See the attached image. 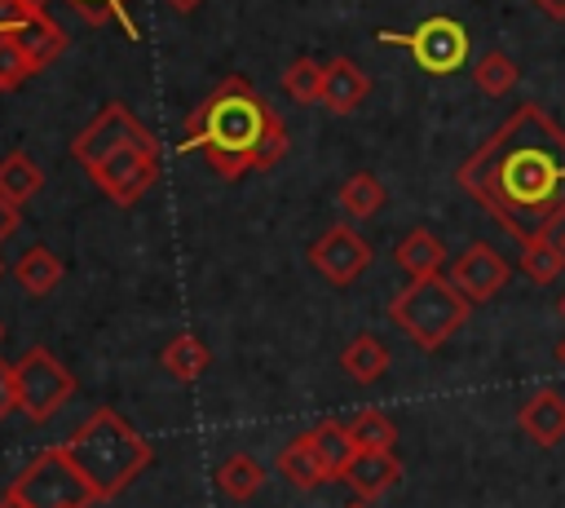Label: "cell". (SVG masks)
Here are the masks:
<instances>
[{"label": "cell", "mask_w": 565, "mask_h": 508, "mask_svg": "<svg viewBox=\"0 0 565 508\" xmlns=\"http://www.w3.org/2000/svg\"><path fill=\"white\" fill-rule=\"evenodd\" d=\"M71 155L119 208L141 203L159 181V141L124 102H106L71 141Z\"/></svg>", "instance_id": "obj_3"}, {"label": "cell", "mask_w": 565, "mask_h": 508, "mask_svg": "<svg viewBox=\"0 0 565 508\" xmlns=\"http://www.w3.org/2000/svg\"><path fill=\"white\" fill-rule=\"evenodd\" d=\"M450 283L463 292V300L472 305H481V300H490V296H499V287L508 283V261L490 247V243H468L459 256H455V265H450Z\"/></svg>", "instance_id": "obj_10"}, {"label": "cell", "mask_w": 565, "mask_h": 508, "mask_svg": "<svg viewBox=\"0 0 565 508\" xmlns=\"http://www.w3.org/2000/svg\"><path fill=\"white\" fill-rule=\"evenodd\" d=\"M340 208L349 212V216H358V221H366V216H375L384 203H388V190H384V181L375 177V172H353L344 186H340Z\"/></svg>", "instance_id": "obj_23"}, {"label": "cell", "mask_w": 565, "mask_h": 508, "mask_svg": "<svg viewBox=\"0 0 565 508\" xmlns=\"http://www.w3.org/2000/svg\"><path fill=\"white\" fill-rule=\"evenodd\" d=\"M22 4H26V9H44L49 0H22Z\"/></svg>", "instance_id": "obj_36"}, {"label": "cell", "mask_w": 565, "mask_h": 508, "mask_svg": "<svg viewBox=\"0 0 565 508\" xmlns=\"http://www.w3.org/2000/svg\"><path fill=\"white\" fill-rule=\"evenodd\" d=\"M521 269L534 278V283H556L561 278V269H565V252H561V243H552V239H539V243H525L521 247Z\"/></svg>", "instance_id": "obj_26"}, {"label": "cell", "mask_w": 565, "mask_h": 508, "mask_svg": "<svg viewBox=\"0 0 565 508\" xmlns=\"http://www.w3.org/2000/svg\"><path fill=\"white\" fill-rule=\"evenodd\" d=\"M561 252H565V234H561Z\"/></svg>", "instance_id": "obj_41"}, {"label": "cell", "mask_w": 565, "mask_h": 508, "mask_svg": "<svg viewBox=\"0 0 565 508\" xmlns=\"http://www.w3.org/2000/svg\"><path fill=\"white\" fill-rule=\"evenodd\" d=\"M260 481H265V468H260V459L247 455V451H234V455H225V459L216 464V486H221V495H230V499H252V495L260 490Z\"/></svg>", "instance_id": "obj_22"}, {"label": "cell", "mask_w": 565, "mask_h": 508, "mask_svg": "<svg viewBox=\"0 0 565 508\" xmlns=\"http://www.w3.org/2000/svg\"><path fill=\"white\" fill-rule=\"evenodd\" d=\"M309 442H313L318 459L327 464L331 481H335V477H344L349 459L358 455V442H353V433H349V424H344V420H318V424L309 428Z\"/></svg>", "instance_id": "obj_18"}, {"label": "cell", "mask_w": 565, "mask_h": 508, "mask_svg": "<svg viewBox=\"0 0 565 508\" xmlns=\"http://www.w3.org/2000/svg\"><path fill=\"white\" fill-rule=\"evenodd\" d=\"M561 318H565V296H561Z\"/></svg>", "instance_id": "obj_38"}, {"label": "cell", "mask_w": 565, "mask_h": 508, "mask_svg": "<svg viewBox=\"0 0 565 508\" xmlns=\"http://www.w3.org/2000/svg\"><path fill=\"white\" fill-rule=\"evenodd\" d=\"M168 4H172V9H177V13H194V9H199V4H203V0H168Z\"/></svg>", "instance_id": "obj_34"}, {"label": "cell", "mask_w": 565, "mask_h": 508, "mask_svg": "<svg viewBox=\"0 0 565 508\" xmlns=\"http://www.w3.org/2000/svg\"><path fill=\"white\" fill-rule=\"evenodd\" d=\"M516 80H521L516 62H512L508 53H499V49H490V53L477 62V88H481L486 97H503V93H512Z\"/></svg>", "instance_id": "obj_27"}, {"label": "cell", "mask_w": 565, "mask_h": 508, "mask_svg": "<svg viewBox=\"0 0 565 508\" xmlns=\"http://www.w3.org/2000/svg\"><path fill=\"white\" fill-rule=\"evenodd\" d=\"M13 278H18V287H22L26 296H49V292L62 283V261H57L44 243H31V247L18 256Z\"/></svg>", "instance_id": "obj_20"}, {"label": "cell", "mask_w": 565, "mask_h": 508, "mask_svg": "<svg viewBox=\"0 0 565 508\" xmlns=\"http://www.w3.org/2000/svg\"><path fill=\"white\" fill-rule=\"evenodd\" d=\"M366 93H371V80L362 75V66H358L353 57H335V62H327L322 106H327L331 115H349V110H358V106L366 102Z\"/></svg>", "instance_id": "obj_13"}, {"label": "cell", "mask_w": 565, "mask_h": 508, "mask_svg": "<svg viewBox=\"0 0 565 508\" xmlns=\"http://www.w3.org/2000/svg\"><path fill=\"white\" fill-rule=\"evenodd\" d=\"M66 459L75 464V473L88 481V490L97 495V504L124 495L141 468H150V442L115 411V406H97L66 442H62Z\"/></svg>", "instance_id": "obj_4"}, {"label": "cell", "mask_w": 565, "mask_h": 508, "mask_svg": "<svg viewBox=\"0 0 565 508\" xmlns=\"http://www.w3.org/2000/svg\"><path fill=\"white\" fill-rule=\"evenodd\" d=\"M40 186H44V172H40V163L26 150H9L0 159V199L22 208V203H31L40 194Z\"/></svg>", "instance_id": "obj_19"}, {"label": "cell", "mask_w": 565, "mask_h": 508, "mask_svg": "<svg viewBox=\"0 0 565 508\" xmlns=\"http://www.w3.org/2000/svg\"><path fill=\"white\" fill-rule=\"evenodd\" d=\"M556 362H561V367H565V340H561V345H556Z\"/></svg>", "instance_id": "obj_37"}, {"label": "cell", "mask_w": 565, "mask_h": 508, "mask_svg": "<svg viewBox=\"0 0 565 508\" xmlns=\"http://www.w3.org/2000/svg\"><path fill=\"white\" fill-rule=\"evenodd\" d=\"M411 57L428 71V75H450V71H459L463 62H468V31L455 22V18H446V13H433V18H424L415 31H411Z\"/></svg>", "instance_id": "obj_9"}, {"label": "cell", "mask_w": 565, "mask_h": 508, "mask_svg": "<svg viewBox=\"0 0 565 508\" xmlns=\"http://www.w3.org/2000/svg\"><path fill=\"white\" fill-rule=\"evenodd\" d=\"M393 261H397V269L411 278V283H419V278H433V274H441V261H446V247H441V239L433 234V230H406L402 239H397V247H393Z\"/></svg>", "instance_id": "obj_15"}, {"label": "cell", "mask_w": 565, "mask_h": 508, "mask_svg": "<svg viewBox=\"0 0 565 508\" xmlns=\"http://www.w3.org/2000/svg\"><path fill=\"white\" fill-rule=\"evenodd\" d=\"M9 495H18L26 508H93L97 495L88 490V481L75 473V464L66 459L62 442L57 446H44L13 481H9Z\"/></svg>", "instance_id": "obj_6"}, {"label": "cell", "mask_w": 565, "mask_h": 508, "mask_svg": "<svg viewBox=\"0 0 565 508\" xmlns=\"http://www.w3.org/2000/svg\"><path fill=\"white\" fill-rule=\"evenodd\" d=\"M516 424H521V433L534 442V446H556V442H565V398L556 393V389H539V393H530L525 402H521V411H516Z\"/></svg>", "instance_id": "obj_11"}, {"label": "cell", "mask_w": 565, "mask_h": 508, "mask_svg": "<svg viewBox=\"0 0 565 508\" xmlns=\"http://www.w3.org/2000/svg\"><path fill=\"white\" fill-rule=\"evenodd\" d=\"M340 367L349 371V380H358V384H371V380H380V375L388 371V349H384V340H380V336L362 331V336H353V340L344 345V353H340Z\"/></svg>", "instance_id": "obj_21"}, {"label": "cell", "mask_w": 565, "mask_h": 508, "mask_svg": "<svg viewBox=\"0 0 565 508\" xmlns=\"http://www.w3.org/2000/svg\"><path fill=\"white\" fill-rule=\"evenodd\" d=\"M322 80H327V66H322V62L296 57V62L282 71V93H287L296 106H313V102H322Z\"/></svg>", "instance_id": "obj_24"}, {"label": "cell", "mask_w": 565, "mask_h": 508, "mask_svg": "<svg viewBox=\"0 0 565 508\" xmlns=\"http://www.w3.org/2000/svg\"><path fill=\"white\" fill-rule=\"evenodd\" d=\"M0 274H4V261H0Z\"/></svg>", "instance_id": "obj_42"}, {"label": "cell", "mask_w": 565, "mask_h": 508, "mask_svg": "<svg viewBox=\"0 0 565 508\" xmlns=\"http://www.w3.org/2000/svg\"><path fill=\"white\" fill-rule=\"evenodd\" d=\"M349 433H353L358 451H393L397 446V424L384 411H358L349 420Z\"/></svg>", "instance_id": "obj_25"}, {"label": "cell", "mask_w": 565, "mask_h": 508, "mask_svg": "<svg viewBox=\"0 0 565 508\" xmlns=\"http://www.w3.org/2000/svg\"><path fill=\"white\" fill-rule=\"evenodd\" d=\"M177 150H203L207 168L225 181L243 172H269L287 155V128L282 115L252 88L243 75H225L190 115L181 128Z\"/></svg>", "instance_id": "obj_2"}, {"label": "cell", "mask_w": 565, "mask_h": 508, "mask_svg": "<svg viewBox=\"0 0 565 508\" xmlns=\"http://www.w3.org/2000/svg\"><path fill=\"white\" fill-rule=\"evenodd\" d=\"M0 508H26V504H22L18 495H9V490H4V495H0Z\"/></svg>", "instance_id": "obj_35"}, {"label": "cell", "mask_w": 565, "mask_h": 508, "mask_svg": "<svg viewBox=\"0 0 565 508\" xmlns=\"http://www.w3.org/2000/svg\"><path fill=\"white\" fill-rule=\"evenodd\" d=\"M309 265H313L327 283L349 287V283L371 265V243H366L353 225L335 221L331 230H322V234L309 243Z\"/></svg>", "instance_id": "obj_8"}, {"label": "cell", "mask_w": 565, "mask_h": 508, "mask_svg": "<svg viewBox=\"0 0 565 508\" xmlns=\"http://www.w3.org/2000/svg\"><path fill=\"white\" fill-rule=\"evenodd\" d=\"M71 4H75V13H79L88 27H102V22H110V18H115V22H124V31H128L132 40L141 35V31H137V22H132V18H128V9H124L128 0H71Z\"/></svg>", "instance_id": "obj_28"}, {"label": "cell", "mask_w": 565, "mask_h": 508, "mask_svg": "<svg viewBox=\"0 0 565 508\" xmlns=\"http://www.w3.org/2000/svg\"><path fill=\"white\" fill-rule=\"evenodd\" d=\"M349 508H371V504H349Z\"/></svg>", "instance_id": "obj_39"}, {"label": "cell", "mask_w": 565, "mask_h": 508, "mask_svg": "<svg viewBox=\"0 0 565 508\" xmlns=\"http://www.w3.org/2000/svg\"><path fill=\"white\" fill-rule=\"evenodd\" d=\"M0 340H4V322H0Z\"/></svg>", "instance_id": "obj_40"}, {"label": "cell", "mask_w": 565, "mask_h": 508, "mask_svg": "<svg viewBox=\"0 0 565 508\" xmlns=\"http://www.w3.org/2000/svg\"><path fill=\"white\" fill-rule=\"evenodd\" d=\"M552 22H565V0H534Z\"/></svg>", "instance_id": "obj_32"}, {"label": "cell", "mask_w": 565, "mask_h": 508, "mask_svg": "<svg viewBox=\"0 0 565 508\" xmlns=\"http://www.w3.org/2000/svg\"><path fill=\"white\" fill-rule=\"evenodd\" d=\"M22 225V208H13L9 199H0V243Z\"/></svg>", "instance_id": "obj_31"}, {"label": "cell", "mask_w": 565, "mask_h": 508, "mask_svg": "<svg viewBox=\"0 0 565 508\" xmlns=\"http://www.w3.org/2000/svg\"><path fill=\"white\" fill-rule=\"evenodd\" d=\"M274 468H278V473L291 481V486H300V490H313V486L331 481V473H327V464L318 459V451H313L309 433H296V437H291V442L278 451Z\"/></svg>", "instance_id": "obj_16"}, {"label": "cell", "mask_w": 565, "mask_h": 508, "mask_svg": "<svg viewBox=\"0 0 565 508\" xmlns=\"http://www.w3.org/2000/svg\"><path fill=\"white\" fill-rule=\"evenodd\" d=\"M13 35H18V44H22V53L31 57V66H35V71L53 66V62L66 53V44H71V40H66V31H62V22H53L44 9H40V13H31V18H22Z\"/></svg>", "instance_id": "obj_14"}, {"label": "cell", "mask_w": 565, "mask_h": 508, "mask_svg": "<svg viewBox=\"0 0 565 508\" xmlns=\"http://www.w3.org/2000/svg\"><path fill=\"white\" fill-rule=\"evenodd\" d=\"M380 44H397V49H406V44H411V35H397V31H380Z\"/></svg>", "instance_id": "obj_33"}, {"label": "cell", "mask_w": 565, "mask_h": 508, "mask_svg": "<svg viewBox=\"0 0 565 508\" xmlns=\"http://www.w3.org/2000/svg\"><path fill=\"white\" fill-rule=\"evenodd\" d=\"M18 411V371L9 358H0V420H9Z\"/></svg>", "instance_id": "obj_29"}, {"label": "cell", "mask_w": 565, "mask_h": 508, "mask_svg": "<svg viewBox=\"0 0 565 508\" xmlns=\"http://www.w3.org/2000/svg\"><path fill=\"white\" fill-rule=\"evenodd\" d=\"M31 13H40V9H26L22 0H0V40H4L22 18H31Z\"/></svg>", "instance_id": "obj_30"}, {"label": "cell", "mask_w": 565, "mask_h": 508, "mask_svg": "<svg viewBox=\"0 0 565 508\" xmlns=\"http://www.w3.org/2000/svg\"><path fill=\"white\" fill-rule=\"evenodd\" d=\"M159 362H163V371H168L172 380H181V384H194V380L207 371L212 353H207V345H203L194 331H177V336L163 345Z\"/></svg>", "instance_id": "obj_17"}, {"label": "cell", "mask_w": 565, "mask_h": 508, "mask_svg": "<svg viewBox=\"0 0 565 508\" xmlns=\"http://www.w3.org/2000/svg\"><path fill=\"white\" fill-rule=\"evenodd\" d=\"M388 318H393V327H402L419 349L433 353V349H441V345L463 327L468 300H463V292H459L450 278L433 274V278L406 283V287L388 300Z\"/></svg>", "instance_id": "obj_5"}, {"label": "cell", "mask_w": 565, "mask_h": 508, "mask_svg": "<svg viewBox=\"0 0 565 508\" xmlns=\"http://www.w3.org/2000/svg\"><path fill=\"white\" fill-rule=\"evenodd\" d=\"M455 181L521 247L552 239L565 221V128L539 102H521L455 168Z\"/></svg>", "instance_id": "obj_1"}, {"label": "cell", "mask_w": 565, "mask_h": 508, "mask_svg": "<svg viewBox=\"0 0 565 508\" xmlns=\"http://www.w3.org/2000/svg\"><path fill=\"white\" fill-rule=\"evenodd\" d=\"M13 371H18V411H22L26 420H35V424H44L53 411H62L66 398L75 393V375H71L66 362L53 358V349H44V345H31V349L13 362Z\"/></svg>", "instance_id": "obj_7"}, {"label": "cell", "mask_w": 565, "mask_h": 508, "mask_svg": "<svg viewBox=\"0 0 565 508\" xmlns=\"http://www.w3.org/2000/svg\"><path fill=\"white\" fill-rule=\"evenodd\" d=\"M344 481L353 486L358 499L371 504V499H380L384 490H393L402 481V464H397L393 451H358L344 468Z\"/></svg>", "instance_id": "obj_12"}]
</instances>
